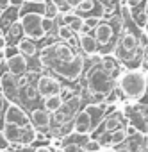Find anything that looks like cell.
<instances>
[{
    "mask_svg": "<svg viewBox=\"0 0 148 152\" xmlns=\"http://www.w3.org/2000/svg\"><path fill=\"white\" fill-rule=\"evenodd\" d=\"M61 81L55 77V75H39V77L36 79V90H38V95L39 97H50V95H59L61 93Z\"/></svg>",
    "mask_w": 148,
    "mask_h": 152,
    "instance_id": "8992f818",
    "label": "cell"
},
{
    "mask_svg": "<svg viewBox=\"0 0 148 152\" xmlns=\"http://www.w3.org/2000/svg\"><path fill=\"white\" fill-rule=\"evenodd\" d=\"M30 124L36 127V129H41V131H46L52 124V113H48L45 107H36L30 111Z\"/></svg>",
    "mask_w": 148,
    "mask_h": 152,
    "instance_id": "8fae6325",
    "label": "cell"
},
{
    "mask_svg": "<svg viewBox=\"0 0 148 152\" xmlns=\"http://www.w3.org/2000/svg\"><path fill=\"white\" fill-rule=\"evenodd\" d=\"M104 152H111V150H104Z\"/></svg>",
    "mask_w": 148,
    "mask_h": 152,
    "instance_id": "ee69618b",
    "label": "cell"
},
{
    "mask_svg": "<svg viewBox=\"0 0 148 152\" xmlns=\"http://www.w3.org/2000/svg\"><path fill=\"white\" fill-rule=\"evenodd\" d=\"M6 45H7L6 36H4V32H0V50H4V48H6Z\"/></svg>",
    "mask_w": 148,
    "mask_h": 152,
    "instance_id": "1f68e13d",
    "label": "cell"
},
{
    "mask_svg": "<svg viewBox=\"0 0 148 152\" xmlns=\"http://www.w3.org/2000/svg\"><path fill=\"white\" fill-rule=\"evenodd\" d=\"M146 129H148V116H146Z\"/></svg>",
    "mask_w": 148,
    "mask_h": 152,
    "instance_id": "b9f144b4",
    "label": "cell"
},
{
    "mask_svg": "<svg viewBox=\"0 0 148 152\" xmlns=\"http://www.w3.org/2000/svg\"><path fill=\"white\" fill-rule=\"evenodd\" d=\"M114 84H116V79L100 66L98 61L86 73V86H88V91L91 97L93 95H107L114 88Z\"/></svg>",
    "mask_w": 148,
    "mask_h": 152,
    "instance_id": "5b68a950",
    "label": "cell"
},
{
    "mask_svg": "<svg viewBox=\"0 0 148 152\" xmlns=\"http://www.w3.org/2000/svg\"><path fill=\"white\" fill-rule=\"evenodd\" d=\"M143 6H144V11H146V15H148V0H143Z\"/></svg>",
    "mask_w": 148,
    "mask_h": 152,
    "instance_id": "8d00e7d4",
    "label": "cell"
},
{
    "mask_svg": "<svg viewBox=\"0 0 148 152\" xmlns=\"http://www.w3.org/2000/svg\"><path fill=\"white\" fill-rule=\"evenodd\" d=\"M98 63L107 73H111L114 79H118V75H120V61L114 57V54H102Z\"/></svg>",
    "mask_w": 148,
    "mask_h": 152,
    "instance_id": "5bb4252c",
    "label": "cell"
},
{
    "mask_svg": "<svg viewBox=\"0 0 148 152\" xmlns=\"http://www.w3.org/2000/svg\"><path fill=\"white\" fill-rule=\"evenodd\" d=\"M143 64L148 66V43L143 47Z\"/></svg>",
    "mask_w": 148,
    "mask_h": 152,
    "instance_id": "f1b7e54d",
    "label": "cell"
},
{
    "mask_svg": "<svg viewBox=\"0 0 148 152\" xmlns=\"http://www.w3.org/2000/svg\"><path fill=\"white\" fill-rule=\"evenodd\" d=\"M118 4H127V0H118Z\"/></svg>",
    "mask_w": 148,
    "mask_h": 152,
    "instance_id": "ab89813d",
    "label": "cell"
},
{
    "mask_svg": "<svg viewBox=\"0 0 148 152\" xmlns=\"http://www.w3.org/2000/svg\"><path fill=\"white\" fill-rule=\"evenodd\" d=\"M25 2H27V0H9V4L11 6H16V7H22Z\"/></svg>",
    "mask_w": 148,
    "mask_h": 152,
    "instance_id": "d6a6232c",
    "label": "cell"
},
{
    "mask_svg": "<svg viewBox=\"0 0 148 152\" xmlns=\"http://www.w3.org/2000/svg\"><path fill=\"white\" fill-rule=\"evenodd\" d=\"M0 86H2V91L6 95V99H16L18 97V84H16V77L13 73L6 72L2 77H0Z\"/></svg>",
    "mask_w": 148,
    "mask_h": 152,
    "instance_id": "4fadbf2b",
    "label": "cell"
},
{
    "mask_svg": "<svg viewBox=\"0 0 148 152\" xmlns=\"http://www.w3.org/2000/svg\"><path fill=\"white\" fill-rule=\"evenodd\" d=\"M2 52H4L6 59H9V57H13L15 54H18V47H16V45H6V48H4Z\"/></svg>",
    "mask_w": 148,
    "mask_h": 152,
    "instance_id": "83f0119b",
    "label": "cell"
},
{
    "mask_svg": "<svg viewBox=\"0 0 148 152\" xmlns=\"http://www.w3.org/2000/svg\"><path fill=\"white\" fill-rule=\"evenodd\" d=\"M52 152H64V148H61V147L59 148H52Z\"/></svg>",
    "mask_w": 148,
    "mask_h": 152,
    "instance_id": "f35d334b",
    "label": "cell"
},
{
    "mask_svg": "<svg viewBox=\"0 0 148 152\" xmlns=\"http://www.w3.org/2000/svg\"><path fill=\"white\" fill-rule=\"evenodd\" d=\"M125 140H127V132H125V129L118 127L116 131L111 132V136H109V145H112V147H120V145H123Z\"/></svg>",
    "mask_w": 148,
    "mask_h": 152,
    "instance_id": "603a6c76",
    "label": "cell"
},
{
    "mask_svg": "<svg viewBox=\"0 0 148 152\" xmlns=\"http://www.w3.org/2000/svg\"><path fill=\"white\" fill-rule=\"evenodd\" d=\"M52 2L55 4V7H57L59 15H64V13H68V11H73V9L70 7V4L66 2V0H52Z\"/></svg>",
    "mask_w": 148,
    "mask_h": 152,
    "instance_id": "cb8c5ba5",
    "label": "cell"
},
{
    "mask_svg": "<svg viewBox=\"0 0 148 152\" xmlns=\"http://www.w3.org/2000/svg\"><path fill=\"white\" fill-rule=\"evenodd\" d=\"M123 27V20L120 15V9L116 13H112L111 16H102L98 25L91 31V34L95 36L96 43H98V52L100 54H112L114 45L118 41V36L121 32Z\"/></svg>",
    "mask_w": 148,
    "mask_h": 152,
    "instance_id": "7a4b0ae2",
    "label": "cell"
},
{
    "mask_svg": "<svg viewBox=\"0 0 148 152\" xmlns=\"http://www.w3.org/2000/svg\"><path fill=\"white\" fill-rule=\"evenodd\" d=\"M139 2H143V0H127V6H136Z\"/></svg>",
    "mask_w": 148,
    "mask_h": 152,
    "instance_id": "d590c367",
    "label": "cell"
},
{
    "mask_svg": "<svg viewBox=\"0 0 148 152\" xmlns=\"http://www.w3.org/2000/svg\"><path fill=\"white\" fill-rule=\"evenodd\" d=\"M38 61L48 72H54L57 77L75 83L84 72L86 57L77 52V48L66 41H52L38 52Z\"/></svg>",
    "mask_w": 148,
    "mask_h": 152,
    "instance_id": "6da1fadb",
    "label": "cell"
},
{
    "mask_svg": "<svg viewBox=\"0 0 148 152\" xmlns=\"http://www.w3.org/2000/svg\"><path fill=\"white\" fill-rule=\"evenodd\" d=\"M62 97L61 95H50V97H45V100H43V107L48 111V113H55L57 109H61V106H62Z\"/></svg>",
    "mask_w": 148,
    "mask_h": 152,
    "instance_id": "44dd1931",
    "label": "cell"
},
{
    "mask_svg": "<svg viewBox=\"0 0 148 152\" xmlns=\"http://www.w3.org/2000/svg\"><path fill=\"white\" fill-rule=\"evenodd\" d=\"M9 6H11V4H9V0H0V9H2V11L7 9Z\"/></svg>",
    "mask_w": 148,
    "mask_h": 152,
    "instance_id": "e575fe53",
    "label": "cell"
},
{
    "mask_svg": "<svg viewBox=\"0 0 148 152\" xmlns=\"http://www.w3.org/2000/svg\"><path fill=\"white\" fill-rule=\"evenodd\" d=\"M128 9H130L132 22H134L139 29H143V27L146 25V22H148V15H146V11H144L143 2H139V4H136V6H128Z\"/></svg>",
    "mask_w": 148,
    "mask_h": 152,
    "instance_id": "e0dca14e",
    "label": "cell"
},
{
    "mask_svg": "<svg viewBox=\"0 0 148 152\" xmlns=\"http://www.w3.org/2000/svg\"><path fill=\"white\" fill-rule=\"evenodd\" d=\"M27 70H29V59L25 56H22L20 52L7 59V72L13 73L15 77H18L22 73H27Z\"/></svg>",
    "mask_w": 148,
    "mask_h": 152,
    "instance_id": "7c38bea8",
    "label": "cell"
},
{
    "mask_svg": "<svg viewBox=\"0 0 148 152\" xmlns=\"http://www.w3.org/2000/svg\"><path fill=\"white\" fill-rule=\"evenodd\" d=\"M116 88L125 99L141 100L148 90V73L143 68H128L125 72H120Z\"/></svg>",
    "mask_w": 148,
    "mask_h": 152,
    "instance_id": "277c9868",
    "label": "cell"
},
{
    "mask_svg": "<svg viewBox=\"0 0 148 152\" xmlns=\"http://www.w3.org/2000/svg\"><path fill=\"white\" fill-rule=\"evenodd\" d=\"M2 131H4V134L7 136V140L11 143H20L22 145V127L13 125V124H6Z\"/></svg>",
    "mask_w": 148,
    "mask_h": 152,
    "instance_id": "ffe728a7",
    "label": "cell"
},
{
    "mask_svg": "<svg viewBox=\"0 0 148 152\" xmlns=\"http://www.w3.org/2000/svg\"><path fill=\"white\" fill-rule=\"evenodd\" d=\"M34 152H52V148L50 147H45V145H39V147H36Z\"/></svg>",
    "mask_w": 148,
    "mask_h": 152,
    "instance_id": "836d02e7",
    "label": "cell"
},
{
    "mask_svg": "<svg viewBox=\"0 0 148 152\" xmlns=\"http://www.w3.org/2000/svg\"><path fill=\"white\" fill-rule=\"evenodd\" d=\"M43 16H45V4L27 0L20 7V23L23 29V36L34 41L45 39L46 34L43 31Z\"/></svg>",
    "mask_w": 148,
    "mask_h": 152,
    "instance_id": "3957f363",
    "label": "cell"
},
{
    "mask_svg": "<svg viewBox=\"0 0 148 152\" xmlns=\"http://www.w3.org/2000/svg\"><path fill=\"white\" fill-rule=\"evenodd\" d=\"M84 148L88 150V152H100V148H102V145L96 141V140H93V138H89L86 143H84Z\"/></svg>",
    "mask_w": 148,
    "mask_h": 152,
    "instance_id": "d4e9b609",
    "label": "cell"
},
{
    "mask_svg": "<svg viewBox=\"0 0 148 152\" xmlns=\"http://www.w3.org/2000/svg\"><path fill=\"white\" fill-rule=\"evenodd\" d=\"M18 95L25 100V102H34L39 95H38V90H36V84H27V86H23V88H20L18 90Z\"/></svg>",
    "mask_w": 148,
    "mask_h": 152,
    "instance_id": "7402d4cb",
    "label": "cell"
},
{
    "mask_svg": "<svg viewBox=\"0 0 148 152\" xmlns=\"http://www.w3.org/2000/svg\"><path fill=\"white\" fill-rule=\"evenodd\" d=\"M146 152H148V140H146Z\"/></svg>",
    "mask_w": 148,
    "mask_h": 152,
    "instance_id": "60d3db41",
    "label": "cell"
},
{
    "mask_svg": "<svg viewBox=\"0 0 148 152\" xmlns=\"http://www.w3.org/2000/svg\"><path fill=\"white\" fill-rule=\"evenodd\" d=\"M93 131V122H91V116L86 109L79 111L75 116H73V132L75 134H81V136H86Z\"/></svg>",
    "mask_w": 148,
    "mask_h": 152,
    "instance_id": "ba28073f",
    "label": "cell"
},
{
    "mask_svg": "<svg viewBox=\"0 0 148 152\" xmlns=\"http://www.w3.org/2000/svg\"><path fill=\"white\" fill-rule=\"evenodd\" d=\"M77 47L82 50L84 56L100 54L98 52V43H96V39H95V36L91 32H81V34H77Z\"/></svg>",
    "mask_w": 148,
    "mask_h": 152,
    "instance_id": "30bf717a",
    "label": "cell"
},
{
    "mask_svg": "<svg viewBox=\"0 0 148 152\" xmlns=\"http://www.w3.org/2000/svg\"><path fill=\"white\" fill-rule=\"evenodd\" d=\"M9 145H11V141L7 140V136L4 134V131H0V152H6L9 148Z\"/></svg>",
    "mask_w": 148,
    "mask_h": 152,
    "instance_id": "4316f807",
    "label": "cell"
},
{
    "mask_svg": "<svg viewBox=\"0 0 148 152\" xmlns=\"http://www.w3.org/2000/svg\"><path fill=\"white\" fill-rule=\"evenodd\" d=\"M4 36H6L7 45H16V43L23 38V29H22L20 20H18V22H15V23H11V25L4 31Z\"/></svg>",
    "mask_w": 148,
    "mask_h": 152,
    "instance_id": "ac0fdd59",
    "label": "cell"
},
{
    "mask_svg": "<svg viewBox=\"0 0 148 152\" xmlns=\"http://www.w3.org/2000/svg\"><path fill=\"white\" fill-rule=\"evenodd\" d=\"M66 2L70 4V7H71V9H75L77 6H81V4L84 2V0H66Z\"/></svg>",
    "mask_w": 148,
    "mask_h": 152,
    "instance_id": "4dcf8cb0",
    "label": "cell"
},
{
    "mask_svg": "<svg viewBox=\"0 0 148 152\" xmlns=\"http://www.w3.org/2000/svg\"><path fill=\"white\" fill-rule=\"evenodd\" d=\"M143 32H144V34H146V36H148V22H146V25H144V27H143Z\"/></svg>",
    "mask_w": 148,
    "mask_h": 152,
    "instance_id": "74e56055",
    "label": "cell"
},
{
    "mask_svg": "<svg viewBox=\"0 0 148 152\" xmlns=\"http://www.w3.org/2000/svg\"><path fill=\"white\" fill-rule=\"evenodd\" d=\"M98 22H100V16H86L84 18V25H86L88 31H93L98 25Z\"/></svg>",
    "mask_w": 148,
    "mask_h": 152,
    "instance_id": "484cf974",
    "label": "cell"
},
{
    "mask_svg": "<svg viewBox=\"0 0 148 152\" xmlns=\"http://www.w3.org/2000/svg\"><path fill=\"white\" fill-rule=\"evenodd\" d=\"M55 36H57L61 41H66V43H70V45H73V47L77 45V34L73 32L68 25H64V23H59V25H57Z\"/></svg>",
    "mask_w": 148,
    "mask_h": 152,
    "instance_id": "d6986e66",
    "label": "cell"
},
{
    "mask_svg": "<svg viewBox=\"0 0 148 152\" xmlns=\"http://www.w3.org/2000/svg\"><path fill=\"white\" fill-rule=\"evenodd\" d=\"M0 15H2V9H0Z\"/></svg>",
    "mask_w": 148,
    "mask_h": 152,
    "instance_id": "f6af8a7d",
    "label": "cell"
},
{
    "mask_svg": "<svg viewBox=\"0 0 148 152\" xmlns=\"http://www.w3.org/2000/svg\"><path fill=\"white\" fill-rule=\"evenodd\" d=\"M59 23L68 25L75 34H81V32H91V31L86 29V25H84V18H82L79 13H75V11H68V13L61 15V22H59Z\"/></svg>",
    "mask_w": 148,
    "mask_h": 152,
    "instance_id": "9c48e42d",
    "label": "cell"
},
{
    "mask_svg": "<svg viewBox=\"0 0 148 152\" xmlns=\"http://www.w3.org/2000/svg\"><path fill=\"white\" fill-rule=\"evenodd\" d=\"M16 47H18V52H20L22 56H25L27 59H30V57L38 56V52H39V48H38L36 41H34V39H30V38H27V36H23V38L16 43Z\"/></svg>",
    "mask_w": 148,
    "mask_h": 152,
    "instance_id": "2e32d148",
    "label": "cell"
},
{
    "mask_svg": "<svg viewBox=\"0 0 148 152\" xmlns=\"http://www.w3.org/2000/svg\"><path fill=\"white\" fill-rule=\"evenodd\" d=\"M4 124H13L18 127H29L30 125V118L25 115V111L18 106V104H9L6 113H4Z\"/></svg>",
    "mask_w": 148,
    "mask_h": 152,
    "instance_id": "52a82bcc",
    "label": "cell"
},
{
    "mask_svg": "<svg viewBox=\"0 0 148 152\" xmlns=\"http://www.w3.org/2000/svg\"><path fill=\"white\" fill-rule=\"evenodd\" d=\"M0 32H2V29H0Z\"/></svg>",
    "mask_w": 148,
    "mask_h": 152,
    "instance_id": "bcb514c9",
    "label": "cell"
},
{
    "mask_svg": "<svg viewBox=\"0 0 148 152\" xmlns=\"http://www.w3.org/2000/svg\"><path fill=\"white\" fill-rule=\"evenodd\" d=\"M32 2H43V0H32Z\"/></svg>",
    "mask_w": 148,
    "mask_h": 152,
    "instance_id": "7bdbcfd3",
    "label": "cell"
},
{
    "mask_svg": "<svg viewBox=\"0 0 148 152\" xmlns=\"http://www.w3.org/2000/svg\"><path fill=\"white\" fill-rule=\"evenodd\" d=\"M125 132H127V138H128V136H134V134H137V129H136L134 125H128V127L125 129Z\"/></svg>",
    "mask_w": 148,
    "mask_h": 152,
    "instance_id": "f546056e",
    "label": "cell"
},
{
    "mask_svg": "<svg viewBox=\"0 0 148 152\" xmlns=\"http://www.w3.org/2000/svg\"><path fill=\"white\" fill-rule=\"evenodd\" d=\"M20 20V7L16 6H9L7 9L2 11V15H0V29H2V32L15 22Z\"/></svg>",
    "mask_w": 148,
    "mask_h": 152,
    "instance_id": "9a60e30c",
    "label": "cell"
}]
</instances>
